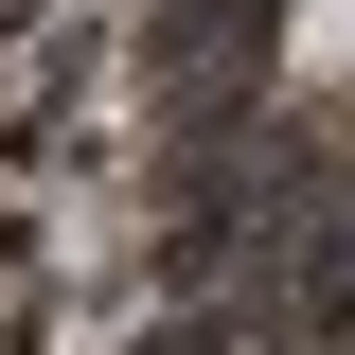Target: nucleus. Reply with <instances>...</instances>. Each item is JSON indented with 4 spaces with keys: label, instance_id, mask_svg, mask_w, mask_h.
Returning <instances> with one entry per match:
<instances>
[{
    "label": "nucleus",
    "instance_id": "nucleus-1",
    "mask_svg": "<svg viewBox=\"0 0 355 355\" xmlns=\"http://www.w3.org/2000/svg\"><path fill=\"white\" fill-rule=\"evenodd\" d=\"M284 71H355V0H284Z\"/></svg>",
    "mask_w": 355,
    "mask_h": 355
}]
</instances>
